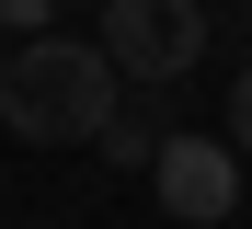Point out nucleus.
Instances as JSON below:
<instances>
[{
  "mask_svg": "<svg viewBox=\"0 0 252 229\" xmlns=\"http://www.w3.org/2000/svg\"><path fill=\"white\" fill-rule=\"evenodd\" d=\"M0 126L58 149V137H103L115 126V58L103 34H23L0 58Z\"/></svg>",
  "mask_w": 252,
  "mask_h": 229,
  "instance_id": "1",
  "label": "nucleus"
},
{
  "mask_svg": "<svg viewBox=\"0 0 252 229\" xmlns=\"http://www.w3.org/2000/svg\"><path fill=\"white\" fill-rule=\"evenodd\" d=\"M103 58L115 80H184L206 58V0H103Z\"/></svg>",
  "mask_w": 252,
  "mask_h": 229,
  "instance_id": "2",
  "label": "nucleus"
},
{
  "mask_svg": "<svg viewBox=\"0 0 252 229\" xmlns=\"http://www.w3.org/2000/svg\"><path fill=\"white\" fill-rule=\"evenodd\" d=\"M149 183H160V206H172L184 229H218L241 206V149L229 137H172V149L149 161Z\"/></svg>",
  "mask_w": 252,
  "mask_h": 229,
  "instance_id": "3",
  "label": "nucleus"
},
{
  "mask_svg": "<svg viewBox=\"0 0 252 229\" xmlns=\"http://www.w3.org/2000/svg\"><path fill=\"white\" fill-rule=\"evenodd\" d=\"M92 149H103V161H126V172H149L160 149H172V137H160V126H149V103H115V126L92 137Z\"/></svg>",
  "mask_w": 252,
  "mask_h": 229,
  "instance_id": "4",
  "label": "nucleus"
},
{
  "mask_svg": "<svg viewBox=\"0 0 252 229\" xmlns=\"http://www.w3.org/2000/svg\"><path fill=\"white\" fill-rule=\"evenodd\" d=\"M229 149L252 161V69H241V92H229Z\"/></svg>",
  "mask_w": 252,
  "mask_h": 229,
  "instance_id": "5",
  "label": "nucleus"
},
{
  "mask_svg": "<svg viewBox=\"0 0 252 229\" xmlns=\"http://www.w3.org/2000/svg\"><path fill=\"white\" fill-rule=\"evenodd\" d=\"M0 23H23V34H46V23H58V0H0Z\"/></svg>",
  "mask_w": 252,
  "mask_h": 229,
  "instance_id": "6",
  "label": "nucleus"
}]
</instances>
